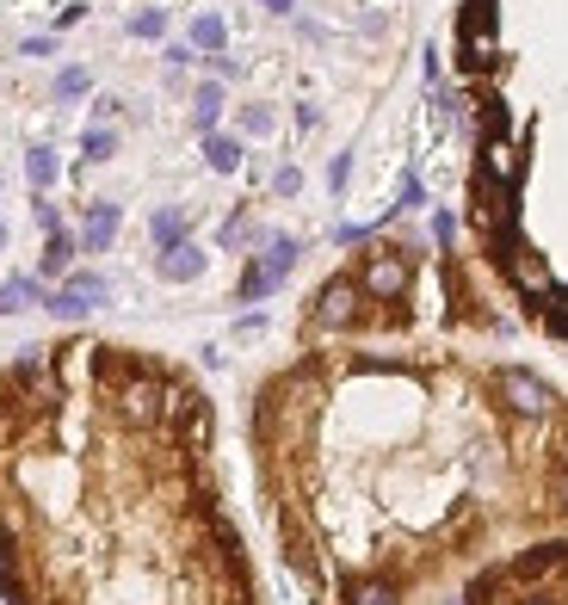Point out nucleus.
I'll return each instance as SVG.
<instances>
[{"instance_id": "nucleus-9", "label": "nucleus", "mask_w": 568, "mask_h": 605, "mask_svg": "<svg viewBox=\"0 0 568 605\" xmlns=\"http://www.w3.org/2000/svg\"><path fill=\"white\" fill-rule=\"evenodd\" d=\"M223 38H229V31H223V19H217V13H198V19H192V50H210V56H217V50H223Z\"/></svg>"}, {"instance_id": "nucleus-13", "label": "nucleus", "mask_w": 568, "mask_h": 605, "mask_svg": "<svg viewBox=\"0 0 568 605\" xmlns=\"http://www.w3.org/2000/svg\"><path fill=\"white\" fill-rule=\"evenodd\" d=\"M68 260H75V241H68L62 229H50V241H44V272L56 278V272H68Z\"/></svg>"}, {"instance_id": "nucleus-18", "label": "nucleus", "mask_w": 568, "mask_h": 605, "mask_svg": "<svg viewBox=\"0 0 568 605\" xmlns=\"http://www.w3.org/2000/svg\"><path fill=\"white\" fill-rule=\"evenodd\" d=\"M56 93H62V99L87 93V75H81V68H62V75H56Z\"/></svg>"}, {"instance_id": "nucleus-14", "label": "nucleus", "mask_w": 568, "mask_h": 605, "mask_svg": "<svg viewBox=\"0 0 568 605\" xmlns=\"http://www.w3.org/2000/svg\"><path fill=\"white\" fill-rule=\"evenodd\" d=\"M297 254H303V247H297L291 235H278V241H272V260H266V272H272V278L284 284V272H291V266H297Z\"/></svg>"}, {"instance_id": "nucleus-5", "label": "nucleus", "mask_w": 568, "mask_h": 605, "mask_svg": "<svg viewBox=\"0 0 568 605\" xmlns=\"http://www.w3.org/2000/svg\"><path fill=\"white\" fill-rule=\"evenodd\" d=\"M112 235H118V204H93L81 247H87V254H105V247H112Z\"/></svg>"}, {"instance_id": "nucleus-23", "label": "nucleus", "mask_w": 568, "mask_h": 605, "mask_svg": "<svg viewBox=\"0 0 568 605\" xmlns=\"http://www.w3.org/2000/svg\"><path fill=\"white\" fill-rule=\"evenodd\" d=\"M0 247H7V223H0Z\"/></svg>"}, {"instance_id": "nucleus-16", "label": "nucleus", "mask_w": 568, "mask_h": 605, "mask_svg": "<svg viewBox=\"0 0 568 605\" xmlns=\"http://www.w3.org/2000/svg\"><path fill=\"white\" fill-rule=\"evenodd\" d=\"M130 31H136V38H161V31H167V19L149 7V13H136V19H130Z\"/></svg>"}, {"instance_id": "nucleus-6", "label": "nucleus", "mask_w": 568, "mask_h": 605, "mask_svg": "<svg viewBox=\"0 0 568 605\" xmlns=\"http://www.w3.org/2000/svg\"><path fill=\"white\" fill-rule=\"evenodd\" d=\"M31 303H44L38 278H7V284H0V315H19V309H31Z\"/></svg>"}, {"instance_id": "nucleus-20", "label": "nucleus", "mask_w": 568, "mask_h": 605, "mask_svg": "<svg viewBox=\"0 0 568 605\" xmlns=\"http://www.w3.org/2000/svg\"><path fill=\"white\" fill-rule=\"evenodd\" d=\"M420 198H426V192H420V180H414V173H408V180H402V204H396V210H414Z\"/></svg>"}, {"instance_id": "nucleus-11", "label": "nucleus", "mask_w": 568, "mask_h": 605, "mask_svg": "<svg viewBox=\"0 0 568 605\" xmlns=\"http://www.w3.org/2000/svg\"><path fill=\"white\" fill-rule=\"evenodd\" d=\"M25 173H31V186H38V192L56 186V149H44V142H38V149L25 155Z\"/></svg>"}, {"instance_id": "nucleus-8", "label": "nucleus", "mask_w": 568, "mask_h": 605, "mask_svg": "<svg viewBox=\"0 0 568 605\" xmlns=\"http://www.w3.org/2000/svg\"><path fill=\"white\" fill-rule=\"evenodd\" d=\"M204 161L217 167V173H235V167H241V142H235V136H217V130H210V136H204Z\"/></svg>"}, {"instance_id": "nucleus-4", "label": "nucleus", "mask_w": 568, "mask_h": 605, "mask_svg": "<svg viewBox=\"0 0 568 605\" xmlns=\"http://www.w3.org/2000/svg\"><path fill=\"white\" fill-rule=\"evenodd\" d=\"M155 272H161L167 284H192V278L204 272V254H198L192 241H180V247H167V254L155 260Z\"/></svg>"}, {"instance_id": "nucleus-3", "label": "nucleus", "mask_w": 568, "mask_h": 605, "mask_svg": "<svg viewBox=\"0 0 568 605\" xmlns=\"http://www.w3.org/2000/svg\"><path fill=\"white\" fill-rule=\"evenodd\" d=\"M445 605H568V531L482 562Z\"/></svg>"}, {"instance_id": "nucleus-7", "label": "nucleus", "mask_w": 568, "mask_h": 605, "mask_svg": "<svg viewBox=\"0 0 568 605\" xmlns=\"http://www.w3.org/2000/svg\"><path fill=\"white\" fill-rule=\"evenodd\" d=\"M192 118H198V130H204V136L217 130V118H223V87H217V81H204V87H198V99H192Z\"/></svg>"}, {"instance_id": "nucleus-2", "label": "nucleus", "mask_w": 568, "mask_h": 605, "mask_svg": "<svg viewBox=\"0 0 568 605\" xmlns=\"http://www.w3.org/2000/svg\"><path fill=\"white\" fill-rule=\"evenodd\" d=\"M38 451L25 482L68 531L44 599L0 556L7 605H260L254 562L210 470V402L130 346H31L7 377Z\"/></svg>"}, {"instance_id": "nucleus-1", "label": "nucleus", "mask_w": 568, "mask_h": 605, "mask_svg": "<svg viewBox=\"0 0 568 605\" xmlns=\"http://www.w3.org/2000/svg\"><path fill=\"white\" fill-rule=\"evenodd\" d=\"M247 433L278 556L328 605H414L445 568L568 531V396L531 365L309 352Z\"/></svg>"}, {"instance_id": "nucleus-12", "label": "nucleus", "mask_w": 568, "mask_h": 605, "mask_svg": "<svg viewBox=\"0 0 568 605\" xmlns=\"http://www.w3.org/2000/svg\"><path fill=\"white\" fill-rule=\"evenodd\" d=\"M149 235L161 241V254H167V247H180V241H186V217H180V210H161V217L149 223Z\"/></svg>"}, {"instance_id": "nucleus-17", "label": "nucleus", "mask_w": 568, "mask_h": 605, "mask_svg": "<svg viewBox=\"0 0 568 605\" xmlns=\"http://www.w3.org/2000/svg\"><path fill=\"white\" fill-rule=\"evenodd\" d=\"M241 130H247V136H266V130H272V112H266V105H247V112H241Z\"/></svg>"}, {"instance_id": "nucleus-15", "label": "nucleus", "mask_w": 568, "mask_h": 605, "mask_svg": "<svg viewBox=\"0 0 568 605\" xmlns=\"http://www.w3.org/2000/svg\"><path fill=\"white\" fill-rule=\"evenodd\" d=\"M81 155H87V161H112V155H118V136H112V130H87V136H81Z\"/></svg>"}, {"instance_id": "nucleus-21", "label": "nucleus", "mask_w": 568, "mask_h": 605, "mask_svg": "<svg viewBox=\"0 0 568 605\" xmlns=\"http://www.w3.org/2000/svg\"><path fill=\"white\" fill-rule=\"evenodd\" d=\"M346 173H352V161H346V155H334V167H328V186H334V192L346 186Z\"/></svg>"}, {"instance_id": "nucleus-10", "label": "nucleus", "mask_w": 568, "mask_h": 605, "mask_svg": "<svg viewBox=\"0 0 568 605\" xmlns=\"http://www.w3.org/2000/svg\"><path fill=\"white\" fill-rule=\"evenodd\" d=\"M266 291H278V278L266 272V260H254V266L241 272V303H260Z\"/></svg>"}, {"instance_id": "nucleus-19", "label": "nucleus", "mask_w": 568, "mask_h": 605, "mask_svg": "<svg viewBox=\"0 0 568 605\" xmlns=\"http://www.w3.org/2000/svg\"><path fill=\"white\" fill-rule=\"evenodd\" d=\"M297 186H303V173H297V167H278V173H272V192H278V198H291Z\"/></svg>"}, {"instance_id": "nucleus-22", "label": "nucleus", "mask_w": 568, "mask_h": 605, "mask_svg": "<svg viewBox=\"0 0 568 605\" xmlns=\"http://www.w3.org/2000/svg\"><path fill=\"white\" fill-rule=\"evenodd\" d=\"M260 7H266V13H291V0H260Z\"/></svg>"}]
</instances>
